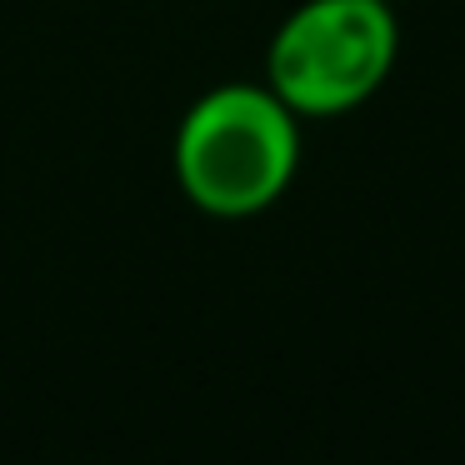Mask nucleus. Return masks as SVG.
I'll use <instances>...</instances> for the list:
<instances>
[{
    "label": "nucleus",
    "instance_id": "1",
    "mask_svg": "<svg viewBox=\"0 0 465 465\" xmlns=\"http://www.w3.org/2000/svg\"><path fill=\"white\" fill-rule=\"evenodd\" d=\"M171 165L195 211L215 221L261 215L301 171V115L271 85H215L181 115Z\"/></svg>",
    "mask_w": 465,
    "mask_h": 465
},
{
    "label": "nucleus",
    "instance_id": "2",
    "mask_svg": "<svg viewBox=\"0 0 465 465\" xmlns=\"http://www.w3.org/2000/svg\"><path fill=\"white\" fill-rule=\"evenodd\" d=\"M401 55L391 0H305L265 51V85L311 121L351 115L385 85Z\"/></svg>",
    "mask_w": 465,
    "mask_h": 465
}]
</instances>
